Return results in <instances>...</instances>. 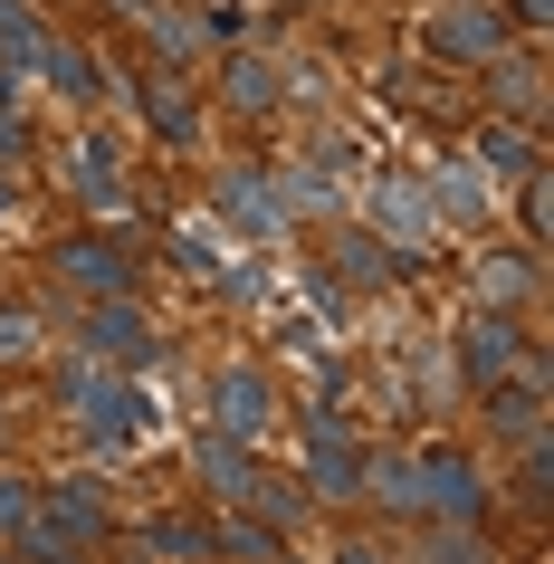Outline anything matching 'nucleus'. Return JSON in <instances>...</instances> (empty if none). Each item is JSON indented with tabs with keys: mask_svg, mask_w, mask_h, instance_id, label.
Wrapping results in <instances>:
<instances>
[{
	"mask_svg": "<svg viewBox=\"0 0 554 564\" xmlns=\"http://www.w3.org/2000/svg\"><path fill=\"white\" fill-rule=\"evenodd\" d=\"M431 48L459 67H488L497 48H507V20L497 10H478V0H449V10H431Z\"/></svg>",
	"mask_w": 554,
	"mask_h": 564,
	"instance_id": "obj_5",
	"label": "nucleus"
},
{
	"mask_svg": "<svg viewBox=\"0 0 554 564\" xmlns=\"http://www.w3.org/2000/svg\"><path fill=\"white\" fill-rule=\"evenodd\" d=\"M202 469H210V488H220V498H249V478H259V449L230 441V431H210V441H202Z\"/></svg>",
	"mask_w": 554,
	"mask_h": 564,
	"instance_id": "obj_14",
	"label": "nucleus"
},
{
	"mask_svg": "<svg viewBox=\"0 0 554 564\" xmlns=\"http://www.w3.org/2000/svg\"><path fill=\"white\" fill-rule=\"evenodd\" d=\"M30 507H39V488H30V478H0V527H20Z\"/></svg>",
	"mask_w": 554,
	"mask_h": 564,
	"instance_id": "obj_25",
	"label": "nucleus"
},
{
	"mask_svg": "<svg viewBox=\"0 0 554 564\" xmlns=\"http://www.w3.org/2000/svg\"><path fill=\"white\" fill-rule=\"evenodd\" d=\"M230 106H239V116H268V106H278V67H268V58H239L230 67Z\"/></svg>",
	"mask_w": 554,
	"mask_h": 564,
	"instance_id": "obj_19",
	"label": "nucleus"
},
{
	"mask_svg": "<svg viewBox=\"0 0 554 564\" xmlns=\"http://www.w3.org/2000/svg\"><path fill=\"white\" fill-rule=\"evenodd\" d=\"M58 392L77 402V431H87V441H106V449H116V441H134V421H144L134 383H124L116 364H96V355H77V364H67V373H58Z\"/></svg>",
	"mask_w": 554,
	"mask_h": 564,
	"instance_id": "obj_2",
	"label": "nucleus"
},
{
	"mask_svg": "<svg viewBox=\"0 0 554 564\" xmlns=\"http://www.w3.org/2000/svg\"><path fill=\"white\" fill-rule=\"evenodd\" d=\"M0 210H10V182H0Z\"/></svg>",
	"mask_w": 554,
	"mask_h": 564,
	"instance_id": "obj_29",
	"label": "nucleus"
},
{
	"mask_svg": "<svg viewBox=\"0 0 554 564\" xmlns=\"http://www.w3.org/2000/svg\"><path fill=\"white\" fill-rule=\"evenodd\" d=\"M545 10H554V0H517V20H525V30H545Z\"/></svg>",
	"mask_w": 554,
	"mask_h": 564,
	"instance_id": "obj_27",
	"label": "nucleus"
},
{
	"mask_svg": "<svg viewBox=\"0 0 554 564\" xmlns=\"http://www.w3.org/2000/svg\"><path fill=\"white\" fill-rule=\"evenodd\" d=\"M411 478H421V517H449V527H478V517H488V478L468 469L459 449L411 459Z\"/></svg>",
	"mask_w": 554,
	"mask_h": 564,
	"instance_id": "obj_3",
	"label": "nucleus"
},
{
	"mask_svg": "<svg viewBox=\"0 0 554 564\" xmlns=\"http://www.w3.org/2000/svg\"><path fill=\"white\" fill-rule=\"evenodd\" d=\"M153 48L163 58H192L202 48V10H153Z\"/></svg>",
	"mask_w": 554,
	"mask_h": 564,
	"instance_id": "obj_21",
	"label": "nucleus"
},
{
	"mask_svg": "<svg viewBox=\"0 0 554 564\" xmlns=\"http://www.w3.org/2000/svg\"><path fill=\"white\" fill-rule=\"evenodd\" d=\"M10 555H30V564H87V555H106V488H96V478L39 488V507L10 527Z\"/></svg>",
	"mask_w": 554,
	"mask_h": 564,
	"instance_id": "obj_1",
	"label": "nucleus"
},
{
	"mask_svg": "<svg viewBox=\"0 0 554 564\" xmlns=\"http://www.w3.org/2000/svg\"><path fill=\"white\" fill-rule=\"evenodd\" d=\"M478 153H488V163H507V173H535V144H525L517 124H488V134H478Z\"/></svg>",
	"mask_w": 554,
	"mask_h": 564,
	"instance_id": "obj_22",
	"label": "nucleus"
},
{
	"mask_svg": "<svg viewBox=\"0 0 554 564\" xmlns=\"http://www.w3.org/2000/svg\"><path fill=\"white\" fill-rule=\"evenodd\" d=\"M335 564H382V545H345V555H335Z\"/></svg>",
	"mask_w": 554,
	"mask_h": 564,
	"instance_id": "obj_28",
	"label": "nucleus"
},
{
	"mask_svg": "<svg viewBox=\"0 0 554 564\" xmlns=\"http://www.w3.org/2000/svg\"><path fill=\"white\" fill-rule=\"evenodd\" d=\"M210 402H220V431H230V441H268V383L249 373V364H239V373H220V392H210Z\"/></svg>",
	"mask_w": 554,
	"mask_h": 564,
	"instance_id": "obj_11",
	"label": "nucleus"
},
{
	"mask_svg": "<svg viewBox=\"0 0 554 564\" xmlns=\"http://www.w3.org/2000/svg\"><path fill=\"white\" fill-rule=\"evenodd\" d=\"M488 87H497L507 116H545V77H535V58H507V48H497V58H488Z\"/></svg>",
	"mask_w": 554,
	"mask_h": 564,
	"instance_id": "obj_13",
	"label": "nucleus"
},
{
	"mask_svg": "<svg viewBox=\"0 0 554 564\" xmlns=\"http://www.w3.org/2000/svg\"><path fill=\"white\" fill-rule=\"evenodd\" d=\"M0 58L10 67H48V30H39L20 0H0Z\"/></svg>",
	"mask_w": 554,
	"mask_h": 564,
	"instance_id": "obj_16",
	"label": "nucleus"
},
{
	"mask_svg": "<svg viewBox=\"0 0 554 564\" xmlns=\"http://www.w3.org/2000/svg\"><path fill=\"white\" fill-rule=\"evenodd\" d=\"M488 412L507 441H545V383L525 373V383H488Z\"/></svg>",
	"mask_w": 554,
	"mask_h": 564,
	"instance_id": "obj_12",
	"label": "nucleus"
},
{
	"mask_svg": "<svg viewBox=\"0 0 554 564\" xmlns=\"http://www.w3.org/2000/svg\"><path fill=\"white\" fill-rule=\"evenodd\" d=\"M363 488H373L382 507H402V517H421V478H411V459H363Z\"/></svg>",
	"mask_w": 554,
	"mask_h": 564,
	"instance_id": "obj_18",
	"label": "nucleus"
},
{
	"mask_svg": "<svg viewBox=\"0 0 554 564\" xmlns=\"http://www.w3.org/2000/svg\"><path fill=\"white\" fill-rule=\"evenodd\" d=\"M30 345H39V326H30V316H10V306H0V364H10V355H30Z\"/></svg>",
	"mask_w": 554,
	"mask_h": 564,
	"instance_id": "obj_26",
	"label": "nucleus"
},
{
	"mask_svg": "<svg viewBox=\"0 0 554 564\" xmlns=\"http://www.w3.org/2000/svg\"><path fill=\"white\" fill-rule=\"evenodd\" d=\"M373 220H382L392 249H421V239H431V192H421V182H382V192H373Z\"/></svg>",
	"mask_w": 554,
	"mask_h": 564,
	"instance_id": "obj_9",
	"label": "nucleus"
},
{
	"mask_svg": "<svg viewBox=\"0 0 554 564\" xmlns=\"http://www.w3.org/2000/svg\"><path fill=\"white\" fill-rule=\"evenodd\" d=\"M87 355L96 364H116V373H124V364H144L153 355V335H144V316H134V306H106V297H96V316H87Z\"/></svg>",
	"mask_w": 554,
	"mask_h": 564,
	"instance_id": "obj_7",
	"label": "nucleus"
},
{
	"mask_svg": "<svg viewBox=\"0 0 554 564\" xmlns=\"http://www.w3.org/2000/svg\"><path fill=\"white\" fill-rule=\"evenodd\" d=\"M306 478H316V498H363V449L335 412H306Z\"/></svg>",
	"mask_w": 554,
	"mask_h": 564,
	"instance_id": "obj_4",
	"label": "nucleus"
},
{
	"mask_svg": "<svg viewBox=\"0 0 554 564\" xmlns=\"http://www.w3.org/2000/svg\"><path fill=\"white\" fill-rule=\"evenodd\" d=\"M144 545H153L163 564H202V555H210V527H192V517H163V527H153Z\"/></svg>",
	"mask_w": 554,
	"mask_h": 564,
	"instance_id": "obj_20",
	"label": "nucleus"
},
{
	"mask_svg": "<svg viewBox=\"0 0 554 564\" xmlns=\"http://www.w3.org/2000/svg\"><path fill=\"white\" fill-rule=\"evenodd\" d=\"M431 564H497V555L478 545V535H439V545H431Z\"/></svg>",
	"mask_w": 554,
	"mask_h": 564,
	"instance_id": "obj_24",
	"label": "nucleus"
},
{
	"mask_svg": "<svg viewBox=\"0 0 554 564\" xmlns=\"http://www.w3.org/2000/svg\"><path fill=\"white\" fill-rule=\"evenodd\" d=\"M144 116H153V134H173V144H192V124H202V116H192V96H182L173 77H153V87H144Z\"/></svg>",
	"mask_w": 554,
	"mask_h": 564,
	"instance_id": "obj_17",
	"label": "nucleus"
},
{
	"mask_svg": "<svg viewBox=\"0 0 554 564\" xmlns=\"http://www.w3.org/2000/svg\"><path fill=\"white\" fill-rule=\"evenodd\" d=\"M220 210H230L239 230H278V220H287V192L268 173H220Z\"/></svg>",
	"mask_w": 554,
	"mask_h": 564,
	"instance_id": "obj_10",
	"label": "nucleus"
},
{
	"mask_svg": "<svg viewBox=\"0 0 554 564\" xmlns=\"http://www.w3.org/2000/svg\"><path fill=\"white\" fill-rule=\"evenodd\" d=\"M48 77H58L67 96H96V67L77 58V48H48Z\"/></svg>",
	"mask_w": 554,
	"mask_h": 564,
	"instance_id": "obj_23",
	"label": "nucleus"
},
{
	"mask_svg": "<svg viewBox=\"0 0 554 564\" xmlns=\"http://www.w3.org/2000/svg\"><path fill=\"white\" fill-rule=\"evenodd\" d=\"M459 373L478 392L507 383V373H517V316H497V306H488V316H468V326H459Z\"/></svg>",
	"mask_w": 554,
	"mask_h": 564,
	"instance_id": "obj_6",
	"label": "nucleus"
},
{
	"mask_svg": "<svg viewBox=\"0 0 554 564\" xmlns=\"http://www.w3.org/2000/svg\"><path fill=\"white\" fill-rule=\"evenodd\" d=\"M0 564H20V555H0Z\"/></svg>",
	"mask_w": 554,
	"mask_h": 564,
	"instance_id": "obj_30",
	"label": "nucleus"
},
{
	"mask_svg": "<svg viewBox=\"0 0 554 564\" xmlns=\"http://www.w3.org/2000/svg\"><path fill=\"white\" fill-rule=\"evenodd\" d=\"M77 192H87L96 210H116V202H124V163H116V144H77Z\"/></svg>",
	"mask_w": 554,
	"mask_h": 564,
	"instance_id": "obj_15",
	"label": "nucleus"
},
{
	"mask_svg": "<svg viewBox=\"0 0 554 564\" xmlns=\"http://www.w3.org/2000/svg\"><path fill=\"white\" fill-rule=\"evenodd\" d=\"M58 268L77 278V288H87V297H124V288H134V259H124L116 239H67Z\"/></svg>",
	"mask_w": 554,
	"mask_h": 564,
	"instance_id": "obj_8",
	"label": "nucleus"
}]
</instances>
